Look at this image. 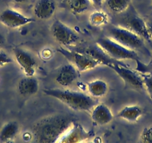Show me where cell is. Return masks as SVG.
<instances>
[{"mask_svg": "<svg viewBox=\"0 0 152 143\" xmlns=\"http://www.w3.org/2000/svg\"><path fill=\"white\" fill-rule=\"evenodd\" d=\"M74 122V119L67 114L48 116L34 124L32 133L37 143H58Z\"/></svg>", "mask_w": 152, "mask_h": 143, "instance_id": "1", "label": "cell"}, {"mask_svg": "<svg viewBox=\"0 0 152 143\" xmlns=\"http://www.w3.org/2000/svg\"><path fill=\"white\" fill-rule=\"evenodd\" d=\"M43 92L47 96L58 99L74 110L90 112L97 104L93 97L81 92L61 89H48Z\"/></svg>", "mask_w": 152, "mask_h": 143, "instance_id": "2", "label": "cell"}, {"mask_svg": "<svg viewBox=\"0 0 152 143\" xmlns=\"http://www.w3.org/2000/svg\"><path fill=\"white\" fill-rule=\"evenodd\" d=\"M98 47L106 55L107 57L116 61L132 60L137 62L138 69L140 72H148V66L144 65L140 61V57L135 51L131 50L116 43L109 37L99 38L96 42Z\"/></svg>", "mask_w": 152, "mask_h": 143, "instance_id": "3", "label": "cell"}, {"mask_svg": "<svg viewBox=\"0 0 152 143\" xmlns=\"http://www.w3.org/2000/svg\"><path fill=\"white\" fill-rule=\"evenodd\" d=\"M107 34V37H110L124 47L151 56L150 52L146 47L144 40L126 28L111 26L108 28Z\"/></svg>", "mask_w": 152, "mask_h": 143, "instance_id": "4", "label": "cell"}, {"mask_svg": "<svg viewBox=\"0 0 152 143\" xmlns=\"http://www.w3.org/2000/svg\"><path fill=\"white\" fill-rule=\"evenodd\" d=\"M58 52L67 58L70 63L75 66L79 72L93 69L99 65H104L102 61L97 58H93L89 54L72 52L64 48H60L58 49Z\"/></svg>", "mask_w": 152, "mask_h": 143, "instance_id": "5", "label": "cell"}, {"mask_svg": "<svg viewBox=\"0 0 152 143\" xmlns=\"http://www.w3.org/2000/svg\"><path fill=\"white\" fill-rule=\"evenodd\" d=\"M51 31L55 40L62 46H73L78 40V35L60 20L54 22L51 27Z\"/></svg>", "mask_w": 152, "mask_h": 143, "instance_id": "6", "label": "cell"}, {"mask_svg": "<svg viewBox=\"0 0 152 143\" xmlns=\"http://www.w3.org/2000/svg\"><path fill=\"white\" fill-rule=\"evenodd\" d=\"M108 67L115 71L116 74L122 78L126 84L137 89L144 88L142 77L137 72L128 68L125 66H121L115 63L109 62L106 64Z\"/></svg>", "mask_w": 152, "mask_h": 143, "instance_id": "7", "label": "cell"}, {"mask_svg": "<svg viewBox=\"0 0 152 143\" xmlns=\"http://www.w3.org/2000/svg\"><path fill=\"white\" fill-rule=\"evenodd\" d=\"M124 28L133 31L149 43H151L152 37L148 30L146 23L136 13L135 11L130 13L127 16L125 19V27Z\"/></svg>", "mask_w": 152, "mask_h": 143, "instance_id": "8", "label": "cell"}, {"mask_svg": "<svg viewBox=\"0 0 152 143\" xmlns=\"http://www.w3.org/2000/svg\"><path fill=\"white\" fill-rule=\"evenodd\" d=\"M34 21L33 18L26 17L21 13L11 8H7L0 14V23L11 28H17Z\"/></svg>", "mask_w": 152, "mask_h": 143, "instance_id": "9", "label": "cell"}, {"mask_svg": "<svg viewBox=\"0 0 152 143\" xmlns=\"http://www.w3.org/2000/svg\"><path fill=\"white\" fill-rule=\"evenodd\" d=\"M14 56L17 63L28 77L34 76L37 68V62L33 56L27 51L20 48H15Z\"/></svg>", "mask_w": 152, "mask_h": 143, "instance_id": "10", "label": "cell"}, {"mask_svg": "<svg viewBox=\"0 0 152 143\" xmlns=\"http://www.w3.org/2000/svg\"><path fill=\"white\" fill-rule=\"evenodd\" d=\"M90 136L89 131H86L81 124L74 122L58 143H82L88 139Z\"/></svg>", "mask_w": 152, "mask_h": 143, "instance_id": "11", "label": "cell"}, {"mask_svg": "<svg viewBox=\"0 0 152 143\" xmlns=\"http://www.w3.org/2000/svg\"><path fill=\"white\" fill-rule=\"evenodd\" d=\"M78 69L75 66L69 63L65 64L60 69L56 76V82L64 87L72 85L78 78Z\"/></svg>", "mask_w": 152, "mask_h": 143, "instance_id": "12", "label": "cell"}, {"mask_svg": "<svg viewBox=\"0 0 152 143\" xmlns=\"http://www.w3.org/2000/svg\"><path fill=\"white\" fill-rule=\"evenodd\" d=\"M91 119L98 125H105L111 122L113 119V115L107 105L97 104L92 109Z\"/></svg>", "mask_w": 152, "mask_h": 143, "instance_id": "13", "label": "cell"}, {"mask_svg": "<svg viewBox=\"0 0 152 143\" xmlns=\"http://www.w3.org/2000/svg\"><path fill=\"white\" fill-rule=\"evenodd\" d=\"M56 11L55 0H37L34 7V13L37 18L40 20H49Z\"/></svg>", "mask_w": 152, "mask_h": 143, "instance_id": "14", "label": "cell"}, {"mask_svg": "<svg viewBox=\"0 0 152 143\" xmlns=\"http://www.w3.org/2000/svg\"><path fill=\"white\" fill-rule=\"evenodd\" d=\"M18 90L23 96H31L36 94L39 90V82L33 76L23 78L18 84Z\"/></svg>", "mask_w": 152, "mask_h": 143, "instance_id": "15", "label": "cell"}, {"mask_svg": "<svg viewBox=\"0 0 152 143\" xmlns=\"http://www.w3.org/2000/svg\"><path fill=\"white\" fill-rule=\"evenodd\" d=\"M142 115V110L137 105L126 106L118 113L117 116L129 122H137Z\"/></svg>", "mask_w": 152, "mask_h": 143, "instance_id": "16", "label": "cell"}, {"mask_svg": "<svg viewBox=\"0 0 152 143\" xmlns=\"http://www.w3.org/2000/svg\"><path fill=\"white\" fill-rule=\"evenodd\" d=\"M20 131V125L17 122H9L0 130V143H8L15 138Z\"/></svg>", "mask_w": 152, "mask_h": 143, "instance_id": "17", "label": "cell"}, {"mask_svg": "<svg viewBox=\"0 0 152 143\" xmlns=\"http://www.w3.org/2000/svg\"><path fill=\"white\" fill-rule=\"evenodd\" d=\"M89 94L93 98H102L107 94L108 86L105 81L102 80H94L87 84Z\"/></svg>", "mask_w": 152, "mask_h": 143, "instance_id": "18", "label": "cell"}, {"mask_svg": "<svg viewBox=\"0 0 152 143\" xmlns=\"http://www.w3.org/2000/svg\"><path fill=\"white\" fill-rule=\"evenodd\" d=\"M107 7L115 14H121L130 6L131 0H105Z\"/></svg>", "mask_w": 152, "mask_h": 143, "instance_id": "19", "label": "cell"}, {"mask_svg": "<svg viewBox=\"0 0 152 143\" xmlns=\"http://www.w3.org/2000/svg\"><path fill=\"white\" fill-rule=\"evenodd\" d=\"M66 3L72 12L79 14L88 10L91 2L90 0H66Z\"/></svg>", "mask_w": 152, "mask_h": 143, "instance_id": "20", "label": "cell"}, {"mask_svg": "<svg viewBox=\"0 0 152 143\" xmlns=\"http://www.w3.org/2000/svg\"><path fill=\"white\" fill-rule=\"evenodd\" d=\"M107 17L106 14H104L102 12H96L93 13L91 16H90V22L93 25L95 26H99V25H102L107 22Z\"/></svg>", "mask_w": 152, "mask_h": 143, "instance_id": "21", "label": "cell"}, {"mask_svg": "<svg viewBox=\"0 0 152 143\" xmlns=\"http://www.w3.org/2000/svg\"><path fill=\"white\" fill-rule=\"evenodd\" d=\"M139 143H152V126L143 129L140 136Z\"/></svg>", "mask_w": 152, "mask_h": 143, "instance_id": "22", "label": "cell"}, {"mask_svg": "<svg viewBox=\"0 0 152 143\" xmlns=\"http://www.w3.org/2000/svg\"><path fill=\"white\" fill-rule=\"evenodd\" d=\"M142 77L144 87L146 89V91L151 98L152 99V75H142Z\"/></svg>", "mask_w": 152, "mask_h": 143, "instance_id": "23", "label": "cell"}, {"mask_svg": "<svg viewBox=\"0 0 152 143\" xmlns=\"http://www.w3.org/2000/svg\"><path fill=\"white\" fill-rule=\"evenodd\" d=\"M12 62L13 60L6 52L0 50V66H4L6 64L11 63Z\"/></svg>", "mask_w": 152, "mask_h": 143, "instance_id": "24", "label": "cell"}, {"mask_svg": "<svg viewBox=\"0 0 152 143\" xmlns=\"http://www.w3.org/2000/svg\"><path fill=\"white\" fill-rule=\"evenodd\" d=\"M146 25H147V28L148 30L149 34H150V35L152 37V18L150 19L148 23H146Z\"/></svg>", "mask_w": 152, "mask_h": 143, "instance_id": "25", "label": "cell"}, {"mask_svg": "<svg viewBox=\"0 0 152 143\" xmlns=\"http://www.w3.org/2000/svg\"><path fill=\"white\" fill-rule=\"evenodd\" d=\"M90 2L96 7H101L102 3H103L104 0H90Z\"/></svg>", "mask_w": 152, "mask_h": 143, "instance_id": "26", "label": "cell"}, {"mask_svg": "<svg viewBox=\"0 0 152 143\" xmlns=\"http://www.w3.org/2000/svg\"><path fill=\"white\" fill-rule=\"evenodd\" d=\"M87 143H102V140L100 137H96L94 139L92 140V141L88 142Z\"/></svg>", "mask_w": 152, "mask_h": 143, "instance_id": "27", "label": "cell"}, {"mask_svg": "<svg viewBox=\"0 0 152 143\" xmlns=\"http://www.w3.org/2000/svg\"><path fill=\"white\" fill-rule=\"evenodd\" d=\"M5 43V39L2 34H0V46H2Z\"/></svg>", "mask_w": 152, "mask_h": 143, "instance_id": "28", "label": "cell"}, {"mask_svg": "<svg viewBox=\"0 0 152 143\" xmlns=\"http://www.w3.org/2000/svg\"><path fill=\"white\" fill-rule=\"evenodd\" d=\"M16 3H24V2H27L28 0H13Z\"/></svg>", "mask_w": 152, "mask_h": 143, "instance_id": "29", "label": "cell"}, {"mask_svg": "<svg viewBox=\"0 0 152 143\" xmlns=\"http://www.w3.org/2000/svg\"><path fill=\"white\" fill-rule=\"evenodd\" d=\"M148 70H150V69L152 70V61H151V62L150 63V64L148 66Z\"/></svg>", "mask_w": 152, "mask_h": 143, "instance_id": "30", "label": "cell"}]
</instances>
